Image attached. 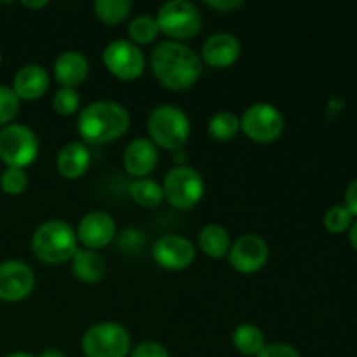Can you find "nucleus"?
<instances>
[{"label":"nucleus","instance_id":"f257e3e1","mask_svg":"<svg viewBox=\"0 0 357 357\" xmlns=\"http://www.w3.org/2000/svg\"><path fill=\"white\" fill-rule=\"evenodd\" d=\"M155 79L171 91H185L202 75L201 56L181 42L167 40L157 45L150 56Z\"/></svg>","mask_w":357,"mask_h":357},{"label":"nucleus","instance_id":"f03ea898","mask_svg":"<svg viewBox=\"0 0 357 357\" xmlns=\"http://www.w3.org/2000/svg\"><path fill=\"white\" fill-rule=\"evenodd\" d=\"M128 110L122 105L110 100L94 101L87 105L79 115L77 131L80 138L94 145L115 142L129 129Z\"/></svg>","mask_w":357,"mask_h":357},{"label":"nucleus","instance_id":"7ed1b4c3","mask_svg":"<svg viewBox=\"0 0 357 357\" xmlns=\"http://www.w3.org/2000/svg\"><path fill=\"white\" fill-rule=\"evenodd\" d=\"M77 234L63 220H49L37 227L31 237V251L40 261L59 265L72 260L77 253Z\"/></svg>","mask_w":357,"mask_h":357},{"label":"nucleus","instance_id":"20e7f679","mask_svg":"<svg viewBox=\"0 0 357 357\" xmlns=\"http://www.w3.org/2000/svg\"><path fill=\"white\" fill-rule=\"evenodd\" d=\"M146 129L157 146L178 152L190 138V119L176 105H159L149 115Z\"/></svg>","mask_w":357,"mask_h":357},{"label":"nucleus","instance_id":"39448f33","mask_svg":"<svg viewBox=\"0 0 357 357\" xmlns=\"http://www.w3.org/2000/svg\"><path fill=\"white\" fill-rule=\"evenodd\" d=\"M159 30L174 42L195 37L202 28V14L187 0H169L157 13Z\"/></svg>","mask_w":357,"mask_h":357},{"label":"nucleus","instance_id":"423d86ee","mask_svg":"<svg viewBox=\"0 0 357 357\" xmlns=\"http://www.w3.org/2000/svg\"><path fill=\"white\" fill-rule=\"evenodd\" d=\"M82 351L87 357H126L131 351V335L119 323H98L82 337Z\"/></svg>","mask_w":357,"mask_h":357},{"label":"nucleus","instance_id":"0eeeda50","mask_svg":"<svg viewBox=\"0 0 357 357\" xmlns=\"http://www.w3.org/2000/svg\"><path fill=\"white\" fill-rule=\"evenodd\" d=\"M164 197L173 208L192 209L204 195V180L194 167L178 164L164 178Z\"/></svg>","mask_w":357,"mask_h":357},{"label":"nucleus","instance_id":"6e6552de","mask_svg":"<svg viewBox=\"0 0 357 357\" xmlns=\"http://www.w3.org/2000/svg\"><path fill=\"white\" fill-rule=\"evenodd\" d=\"M38 155V138L28 126L10 124L0 129V159L7 167L30 166Z\"/></svg>","mask_w":357,"mask_h":357},{"label":"nucleus","instance_id":"1a4fd4ad","mask_svg":"<svg viewBox=\"0 0 357 357\" xmlns=\"http://www.w3.org/2000/svg\"><path fill=\"white\" fill-rule=\"evenodd\" d=\"M241 129L257 143H272L282 135L284 119L279 108L271 103H255L241 117Z\"/></svg>","mask_w":357,"mask_h":357},{"label":"nucleus","instance_id":"9d476101","mask_svg":"<svg viewBox=\"0 0 357 357\" xmlns=\"http://www.w3.org/2000/svg\"><path fill=\"white\" fill-rule=\"evenodd\" d=\"M103 63L108 72L122 80H135L145 72L146 59L135 42L117 38L103 49Z\"/></svg>","mask_w":357,"mask_h":357},{"label":"nucleus","instance_id":"9b49d317","mask_svg":"<svg viewBox=\"0 0 357 357\" xmlns=\"http://www.w3.org/2000/svg\"><path fill=\"white\" fill-rule=\"evenodd\" d=\"M229 261L234 271L241 274H255L261 271L268 260V244L257 234H244L237 237L229 250Z\"/></svg>","mask_w":357,"mask_h":357},{"label":"nucleus","instance_id":"f8f14e48","mask_svg":"<svg viewBox=\"0 0 357 357\" xmlns=\"http://www.w3.org/2000/svg\"><path fill=\"white\" fill-rule=\"evenodd\" d=\"M153 260L166 271H183L190 267L195 258V248L187 237L169 234L155 241L152 248Z\"/></svg>","mask_w":357,"mask_h":357},{"label":"nucleus","instance_id":"ddd939ff","mask_svg":"<svg viewBox=\"0 0 357 357\" xmlns=\"http://www.w3.org/2000/svg\"><path fill=\"white\" fill-rule=\"evenodd\" d=\"M35 286V274L30 265L21 260L0 264V300L20 302L26 298Z\"/></svg>","mask_w":357,"mask_h":357},{"label":"nucleus","instance_id":"4468645a","mask_svg":"<svg viewBox=\"0 0 357 357\" xmlns=\"http://www.w3.org/2000/svg\"><path fill=\"white\" fill-rule=\"evenodd\" d=\"M75 234L86 250H101L114 241L115 222L108 213L91 211L80 220Z\"/></svg>","mask_w":357,"mask_h":357},{"label":"nucleus","instance_id":"2eb2a0df","mask_svg":"<svg viewBox=\"0 0 357 357\" xmlns=\"http://www.w3.org/2000/svg\"><path fill=\"white\" fill-rule=\"evenodd\" d=\"M241 54L239 38L229 31L213 33L206 38L201 49V59L213 68H227L234 65Z\"/></svg>","mask_w":357,"mask_h":357},{"label":"nucleus","instance_id":"dca6fc26","mask_svg":"<svg viewBox=\"0 0 357 357\" xmlns=\"http://www.w3.org/2000/svg\"><path fill=\"white\" fill-rule=\"evenodd\" d=\"M122 162H124V169L128 171V174L139 180V178L149 176L157 167L159 150L150 138H136L126 146Z\"/></svg>","mask_w":357,"mask_h":357},{"label":"nucleus","instance_id":"f3484780","mask_svg":"<svg viewBox=\"0 0 357 357\" xmlns=\"http://www.w3.org/2000/svg\"><path fill=\"white\" fill-rule=\"evenodd\" d=\"M51 84L49 72L40 65H24L13 80V91L20 100L35 101L44 96Z\"/></svg>","mask_w":357,"mask_h":357},{"label":"nucleus","instance_id":"a211bd4d","mask_svg":"<svg viewBox=\"0 0 357 357\" xmlns=\"http://www.w3.org/2000/svg\"><path fill=\"white\" fill-rule=\"evenodd\" d=\"M52 73H54V79L59 86L75 89L77 86H80L87 79L89 61H87L82 52L65 51L56 58Z\"/></svg>","mask_w":357,"mask_h":357},{"label":"nucleus","instance_id":"6ab92c4d","mask_svg":"<svg viewBox=\"0 0 357 357\" xmlns=\"http://www.w3.org/2000/svg\"><path fill=\"white\" fill-rule=\"evenodd\" d=\"M91 166V152L84 143L73 142L63 146L56 159V167L59 174L68 180H75L86 174Z\"/></svg>","mask_w":357,"mask_h":357},{"label":"nucleus","instance_id":"aec40b11","mask_svg":"<svg viewBox=\"0 0 357 357\" xmlns=\"http://www.w3.org/2000/svg\"><path fill=\"white\" fill-rule=\"evenodd\" d=\"M72 271L79 281L82 282H100L107 272V264L103 257L93 250H77L72 258Z\"/></svg>","mask_w":357,"mask_h":357},{"label":"nucleus","instance_id":"412c9836","mask_svg":"<svg viewBox=\"0 0 357 357\" xmlns=\"http://www.w3.org/2000/svg\"><path fill=\"white\" fill-rule=\"evenodd\" d=\"M199 246H201L202 253L208 257L223 258L229 255L232 243H230L229 232L222 225L209 223V225L202 227L201 234H199Z\"/></svg>","mask_w":357,"mask_h":357},{"label":"nucleus","instance_id":"4be33fe9","mask_svg":"<svg viewBox=\"0 0 357 357\" xmlns=\"http://www.w3.org/2000/svg\"><path fill=\"white\" fill-rule=\"evenodd\" d=\"M129 195L136 204L145 209L157 208L164 201L162 185L157 183L155 180H149V178H139V180L131 181Z\"/></svg>","mask_w":357,"mask_h":357},{"label":"nucleus","instance_id":"5701e85b","mask_svg":"<svg viewBox=\"0 0 357 357\" xmlns=\"http://www.w3.org/2000/svg\"><path fill=\"white\" fill-rule=\"evenodd\" d=\"M232 344L241 354L258 356L265 347L264 331L255 324H241L234 330Z\"/></svg>","mask_w":357,"mask_h":357},{"label":"nucleus","instance_id":"b1692460","mask_svg":"<svg viewBox=\"0 0 357 357\" xmlns=\"http://www.w3.org/2000/svg\"><path fill=\"white\" fill-rule=\"evenodd\" d=\"M208 131L216 142H230L241 131V119L229 110L218 112L209 119Z\"/></svg>","mask_w":357,"mask_h":357},{"label":"nucleus","instance_id":"393cba45","mask_svg":"<svg viewBox=\"0 0 357 357\" xmlns=\"http://www.w3.org/2000/svg\"><path fill=\"white\" fill-rule=\"evenodd\" d=\"M131 9V0H96L94 2V13L107 24L122 23L129 16Z\"/></svg>","mask_w":357,"mask_h":357},{"label":"nucleus","instance_id":"a878e982","mask_svg":"<svg viewBox=\"0 0 357 357\" xmlns=\"http://www.w3.org/2000/svg\"><path fill=\"white\" fill-rule=\"evenodd\" d=\"M159 24H157L155 17L149 16V14H139L129 24V37L131 42L136 45H146L152 44L159 35Z\"/></svg>","mask_w":357,"mask_h":357},{"label":"nucleus","instance_id":"bb28decb","mask_svg":"<svg viewBox=\"0 0 357 357\" xmlns=\"http://www.w3.org/2000/svg\"><path fill=\"white\" fill-rule=\"evenodd\" d=\"M352 225V215L345 206H333L324 215V227L331 234H342Z\"/></svg>","mask_w":357,"mask_h":357},{"label":"nucleus","instance_id":"cd10ccee","mask_svg":"<svg viewBox=\"0 0 357 357\" xmlns=\"http://www.w3.org/2000/svg\"><path fill=\"white\" fill-rule=\"evenodd\" d=\"M28 185V176L24 169L20 167H7L0 176V188L9 195L23 194Z\"/></svg>","mask_w":357,"mask_h":357},{"label":"nucleus","instance_id":"c85d7f7f","mask_svg":"<svg viewBox=\"0 0 357 357\" xmlns=\"http://www.w3.org/2000/svg\"><path fill=\"white\" fill-rule=\"evenodd\" d=\"M54 110L59 115H73L80 107V96L77 89H70V87H59L54 94Z\"/></svg>","mask_w":357,"mask_h":357},{"label":"nucleus","instance_id":"c756f323","mask_svg":"<svg viewBox=\"0 0 357 357\" xmlns=\"http://www.w3.org/2000/svg\"><path fill=\"white\" fill-rule=\"evenodd\" d=\"M20 98L13 87L0 86V126H6L13 121L20 112Z\"/></svg>","mask_w":357,"mask_h":357},{"label":"nucleus","instance_id":"7c9ffc66","mask_svg":"<svg viewBox=\"0 0 357 357\" xmlns=\"http://www.w3.org/2000/svg\"><path fill=\"white\" fill-rule=\"evenodd\" d=\"M131 357H169L164 345L157 342H143L138 347L132 349Z\"/></svg>","mask_w":357,"mask_h":357},{"label":"nucleus","instance_id":"2f4dec72","mask_svg":"<svg viewBox=\"0 0 357 357\" xmlns=\"http://www.w3.org/2000/svg\"><path fill=\"white\" fill-rule=\"evenodd\" d=\"M257 357H300L298 351L288 344H271L265 345L264 351Z\"/></svg>","mask_w":357,"mask_h":357},{"label":"nucleus","instance_id":"473e14b6","mask_svg":"<svg viewBox=\"0 0 357 357\" xmlns=\"http://www.w3.org/2000/svg\"><path fill=\"white\" fill-rule=\"evenodd\" d=\"M345 208L351 211L352 216H357V178L349 183L345 190Z\"/></svg>","mask_w":357,"mask_h":357},{"label":"nucleus","instance_id":"72a5a7b5","mask_svg":"<svg viewBox=\"0 0 357 357\" xmlns=\"http://www.w3.org/2000/svg\"><path fill=\"white\" fill-rule=\"evenodd\" d=\"M206 6L211 7V9L220 10V13H229V10L237 9V7L243 6L241 0H208Z\"/></svg>","mask_w":357,"mask_h":357},{"label":"nucleus","instance_id":"f704fd0d","mask_svg":"<svg viewBox=\"0 0 357 357\" xmlns=\"http://www.w3.org/2000/svg\"><path fill=\"white\" fill-rule=\"evenodd\" d=\"M24 7H30V9H40V7L47 6V0H40V2H28V0H23Z\"/></svg>","mask_w":357,"mask_h":357},{"label":"nucleus","instance_id":"c9c22d12","mask_svg":"<svg viewBox=\"0 0 357 357\" xmlns=\"http://www.w3.org/2000/svg\"><path fill=\"white\" fill-rule=\"evenodd\" d=\"M349 239H351V244L357 250V222L351 225V232H349Z\"/></svg>","mask_w":357,"mask_h":357},{"label":"nucleus","instance_id":"e433bc0d","mask_svg":"<svg viewBox=\"0 0 357 357\" xmlns=\"http://www.w3.org/2000/svg\"><path fill=\"white\" fill-rule=\"evenodd\" d=\"M40 357H65V354L59 351H47V352H44Z\"/></svg>","mask_w":357,"mask_h":357},{"label":"nucleus","instance_id":"4c0bfd02","mask_svg":"<svg viewBox=\"0 0 357 357\" xmlns=\"http://www.w3.org/2000/svg\"><path fill=\"white\" fill-rule=\"evenodd\" d=\"M6 357H35V356L28 354V352H14V354H9V356H6Z\"/></svg>","mask_w":357,"mask_h":357},{"label":"nucleus","instance_id":"58836bf2","mask_svg":"<svg viewBox=\"0 0 357 357\" xmlns=\"http://www.w3.org/2000/svg\"><path fill=\"white\" fill-rule=\"evenodd\" d=\"M0 61H2V56H0Z\"/></svg>","mask_w":357,"mask_h":357}]
</instances>
